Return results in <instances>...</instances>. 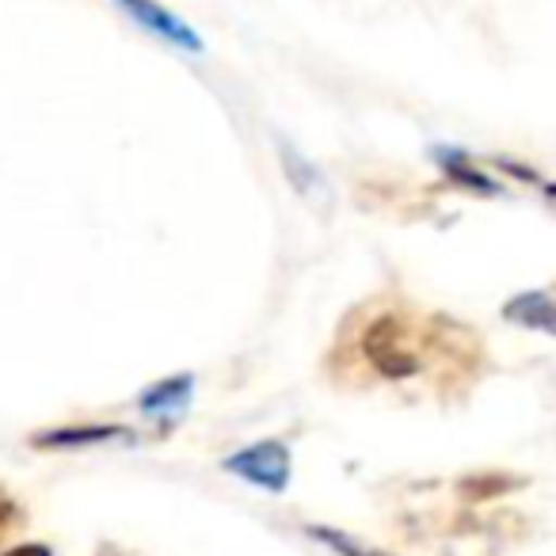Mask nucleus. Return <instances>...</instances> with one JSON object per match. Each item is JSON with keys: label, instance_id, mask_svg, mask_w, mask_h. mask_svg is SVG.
Returning <instances> with one entry per match:
<instances>
[{"label": "nucleus", "instance_id": "f03ea898", "mask_svg": "<svg viewBox=\"0 0 556 556\" xmlns=\"http://www.w3.org/2000/svg\"><path fill=\"white\" fill-rule=\"evenodd\" d=\"M115 4L134 20V24L146 27L149 35L172 42L176 50H187V54H202V39H199V35H194L191 27H187L184 20L176 16V12L161 9L156 0H115Z\"/></svg>", "mask_w": 556, "mask_h": 556}, {"label": "nucleus", "instance_id": "39448f33", "mask_svg": "<svg viewBox=\"0 0 556 556\" xmlns=\"http://www.w3.org/2000/svg\"><path fill=\"white\" fill-rule=\"evenodd\" d=\"M507 320H515V325H533V328H541V332H553V328H556L548 294L515 298V302L507 305Z\"/></svg>", "mask_w": 556, "mask_h": 556}, {"label": "nucleus", "instance_id": "0eeeda50", "mask_svg": "<svg viewBox=\"0 0 556 556\" xmlns=\"http://www.w3.org/2000/svg\"><path fill=\"white\" fill-rule=\"evenodd\" d=\"M317 541H325L332 553H340V556H386V553H370V548H363L355 538H343V533H336V530H328V526H317V530H309Z\"/></svg>", "mask_w": 556, "mask_h": 556}, {"label": "nucleus", "instance_id": "f257e3e1", "mask_svg": "<svg viewBox=\"0 0 556 556\" xmlns=\"http://www.w3.org/2000/svg\"><path fill=\"white\" fill-rule=\"evenodd\" d=\"M225 469L232 477L267 488V492H282L290 480V450L282 442H260V446H248L240 454H232L225 462Z\"/></svg>", "mask_w": 556, "mask_h": 556}, {"label": "nucleus", "instance_id": "7ed1b4c3", "mask_svg": "<svg viewBox=\"0 0 556 556\" xmlns=\"http://www.w3.org/2000/svg\"><path fill=\"white\" fill-rule=\"evenodd\" d=\"M366 351H370L374 366H378L386 378H404V374H412L419 366V358L412 355V348L404 343V325L396 317H386L381 325L370 328Z\"/></svg>", "mask_w": 556, "mask_h": 556}, {"label": "nucleus", "instance_id": "6e6552de", "mask_svg": "<svg viewBox=\"0 0 556 556\" xmlns=\"http://www.w3.org/2000/svg\"><path fill=\"white\" fill-rule=\"evenodd\" d=\"M9 556H50V548L47 545H20V548H12Z\"/></svg>", "mask_w": 556, "mask_h": 556}, {"label": "nucleus", "instance_id": "423d86ee", "mask_svg": "<svg viewBox=\"0 0 556 556\" xmlns=\"http://www.w3.org/2000/svg\"><path fill=\"white\" fill-rule=\"evenodd\" d=\"M115 434H126L123 427H85V431H54L35 439L39 446H88V442H103L115 439Z\"/></svg>", "mask_w": 556, "mask_h": 556}, {"label": "nucleus", "instance_id": "20e7f679", "mask_svg": "<svg viewBox=\"0 0 556 556\" xmlns=\"http://www.w3.org/2000/svg\"><path fill=\"white\" fill-rule=\"evenodd\" d=\"M191 389H194V381L187 378V374H179V378H172V381H161V386H153V389L141 393V412L153 416V419L184 416L187 401H191Z\"/></svg>", "mask_w": 556, "mask_h": 556}]
</instances>
